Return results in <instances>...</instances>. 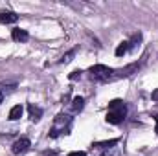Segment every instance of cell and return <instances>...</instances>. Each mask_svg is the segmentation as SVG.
Instances as JSON below:
<instances>
[{
    "instance_id": "cell-1",
    "label": "cell",
    "mask_w": 158,
    "mask_h": 156,
    "mask_svg": "<svg viewBox=\"0 0 158 156\" xmlns=\"http://www.w3.org/2000/svg\"><path fill=\"white\" fill-rule=\"evenodd\" d=\"M127 116V107L121 99H112L109 103V112H107V121L112 123V125H119L123 123V119Z\"/></svg>"
},
{
    "instance_id": "cell-2",
    "label": "cell",
    "mask_w": 158,
    "mask_h": 156,
    "mask_svg": "<svg viewBox=\"0 0 158 156\" xmlns=\"http://www.w3.org/2000/svg\"><path fill=\"white\" fill-rule=\"evenodd\" d=\"M112 74H114V68H109L105 64H94L88 68V76L92 81H99V83H107V81H112Z\"/></svg>"
},
{
    "instance_id": "cell-3",
    "label": "cell",
    "mask_w": 158,
    "mask_h": 156,
    "mask_svg": "<svg viewBox=\"0 0 158 156\" xmlns=\"http://www.w3.org/2000/svg\"><path fill=\"white\" fill-rule=\"evenodd\" d=\"M70 123H72V117L66 116V114H59V116L55 117V125L52 127V130H50V138H57L59 134H68V130H70Z\"/></svg>"
},
{
    "instance_id": "cell-4",
    "label": "cell",
    "mask_w": 158,
    "mask_h": 156,
    "mask_svg": "<svg viewBox=\"0 0 158 156\" xmlns=\"http://www.w3.org/2000/svg\"><path fill=\"white\" fill-rule=\"evenodd\" d=\"M140 66H142V63H132V64H129V66H125V68L114 70V74H112V81H114V79H123V77L132 76L134 72H138V70H140Z\"/></svg>"
},
{
    "instance_id": "cell-5",
    "label": "cell",
    "mask_w": 158,
    "mask_h": 156,
    "mask_svg": "<svg viewBox=\"0 0 158 156\" xmlns=\"http://www.w3.org/2000/svg\"><path fill=\"white\" fill-rule=\"evenodd\" d=\"M30 147H31V142H30L26 136H22V138H19V140L11 145V151H13L15 154H24Z\"/></svg>"
},
{
    "instance_id": "cell-6",
    "label": "cell",
    "mask_w": 158,
    "mask_h": 156,
    "mask_svg": "<svg viewBox=\"0 0 158 156\" xmlns=\"http://www.w3.org/2000/svg\"><path fill=\"white\" fill-rule=\"evenodd\" d=\"M19 20V15L13 11H0V22L2 24H15Z\"/></svg>"
},
{
    "instance_id": "cell-7",
    "label": "cell",
    "mask_w": 158,
    "mask_h": 156,
    "mask_svg": "<svg viewBox=\"0 0 158 156\" xmlns=\"http://www.w3.org/2000/svg\"><path fill=\"white\" fill-rule=\"evenodd\" d=\"M11 39L15 40V42H26V40L30 39V35H28V31H26V30L15 28V30L11 31Z\"/></svg>"
},
{
    "instance_id": "cell-8",
    "label": "cell",
    "mask_w": 158,
    "mask_h": 156,
    "mask_svg": "<svg viewBox=\"0 0 158 156\" xmlns=\"http://www.w3.org/2000/svg\"><path fill=\"white\" fill-rule=\"evenodd\" d=\"M28 112H30V119L31 121H39L42 116V109L35 107V105H28Z\"/></svg>"
},
{
    "instance_id": "cell-9",
    "label": "cell",
    "mask_w": 158,
    "mask_h": 156,
    "mask_svg": "<svg viewBox=\"0 0 158 156\" xmlns=\"http://www.w3.org/2000/svg\"><path fill=\"white\" fill-rule=\"evenodd\" d=\"M22 112H24L22 105H15V107H13V109L9 110V119H11V121H17V119H20Z\"/></svg>"
},
{
    "instance_id": "cell-10",
    "label": "cell",
    "mask_w": 158,
    "mask_h": 156,
    "mask_svg": "<svg viewBox=\"0 0 158 156\" xmlns=\"http://www.w3.org/2000/svg\"><path fill=\"white\" fill-rule=\"evenodd\" d=\"M127 51H131V46H129V40H121L118 44V48H116V55L121 57V55H125Z\"/></svg>"
},
{
    "instance_id": "cell-11",
    "label": "cell",
    "mask_w": 158,
    "mask_h": 156,
    "mask_svg": "<svg viewBox=\"0 0 158 156\" xmlns=\"http://www.w3.org/2000/svg\"><path fill=\"white\" fill-rule=\"evenodd\" d=\"M70 107H72V110H74V112H79V110H83V107H85V99H83L81 96L74 97V99H72V105H70Z\"/></svg>"
},
{
    "instance_id": "cell-12",
    "label": "cell",
    "mask_w": 158,
    "mask_h": 156,
    "mask_svg": "<svg viewBox=\"0 0 158 156\" xmlns=\"http://www.w3.org/2000/svg\"><path fill=\"white\" fill-rule=\"evenodd\" d=\"M116 143H118V140H109V142H98V143H94V147H96V149H103V151H105V149H110V147H112V145H116Z\"/></svg>"
},
{
    "instance_id": "cell-13",
    "label": "cell",
    "mask_w": 158,
    "mask_h": 156,
    "mask_svg": "<svg viewBox=\"0 0 158 156\" xmlns=\"http://www.w3.org/2000/svg\"><path fill=\"white\" fill-rule=\"evenodd\" d=\"M74 55H76V50H70L68 53H64V55L59 59V63H61V64H66V63H70V61L74 59Z\"/></svg>"
},
{
    "instance_id": "cell-14",
    "label": "cell",
    "mask_w": 158,
    "mask_h": 156,
    "mask_svg": "<svg viewBox=\"0 0 158 156\" xmlns=\"http://www.w3.org/2000/svg\"><path fill=\"white\" fill-rule=\"evenodd\" d=\"M140 40H142V33H134V35H132V39L129 40V46H131V50H134V48L140 44Z\"/></svg>"
},
{
    "instance_id": "cell-15",
    "label": "cell",
    "mask_w": 158,
    "mask_h": 156,
    "mask_svg": "<svg viewBox=\"0 0 158 156\" xmlns=\"http://www.w3.org/2000/svg\"><path fill=\"white\" fill-rule=\"evenodd\" d=\"M81 74H83L81 70H74V72H72V74H70L68 77L72 79V81H76V79H79V77H81Z\"/></svg>"
},
{
    "instance_id": "cell-16",
    "label": "cell",
    "mask_w": 158,
    "mask_h": 156,
    "mask_svg": "<svg viewBox=\"0 0 158 156\" xmlns=\"http://www.w3.org/2000/svg\"><path fill=\"white\" fill-rule=\"evenodd\" d=\"M68 156H86V153L85 151H76V153H70Z\"/></svg>"
},
{
    "instance_id": "cell-17",
    "label": "cell",
    "mask_w": 158,
    "mask_h": 156,
    "mask_svg": "<svg viewBox=\"0 0 158 156\" xmlns=\"http://www.w3.org/2000/svg\"><path fill=\"white\" fill-rule=\"evenodd\" d=\"M42 156H57V153H55V151H44Z\"/></svg>"
},
{
    "instance_id": "cell-18",
    "label": "cell",
    "mask_w": 158,
    "mask_h": 156,
    "mask_svg": "<svg viewBox=\"0 0 158 156\" xmlns=\"http://www.w3.org/2000/svg\"><path fill=\"white\" fill-rule=\"evenodd\" d=\"M153 119H155V123H156V130H155V132L158 134V114H155V116H153Z\"/></svg>"
},
{
    "instance_id": "cell-19",
    "label": "cell",
    "mask_w": 158,
    "mask_h": 156,
    "mask_svg": "<svg viewBox=\"0 0 158 156\" xmlns=\"http://www.w3.org/2000/svg\"><path fill=\"white\" fill-rule=\"evenodd\" d=\"M153 99H155V101H158V90H155V92H153Z\"/></svg>"
},
{
    "instance_id": "cell-20",
    "label": "cell",
    "mask_w": 158,
    "mask_h": 156,
    "mask_svg": "<svg viewBox=\"0 0 158 156\" xmlns=\"http://www.w3.org/2000/svg\"><path fill=\"white\" fill-rule=\"evenodd\" d=\"M2 101H4V92L0 90V103H2Z\"/></svg>"
}]
</instances>
